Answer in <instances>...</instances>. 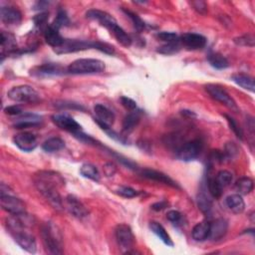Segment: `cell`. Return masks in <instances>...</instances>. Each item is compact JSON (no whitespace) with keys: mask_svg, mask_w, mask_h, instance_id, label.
Instances as JSON below:
<instances>
[{"mask_svg":"<svg viewBox=\"0 0 255 255\" xmlns=\"http://www.w3.org/2000/svg\"><path fill=\"white\" fill-rule=\"evenodd\" d=\"M254 187V183L250 178H241L235 183V189L239 194L247 195L249 194Z\"/></svg>","mask_w":255,"mask_h":255,"instance_id":"1f68e13d","label":"cell"},{"mask_svg":"<svg viewBox=\"0 0 255 255\" xmlns=\"http://www.w3.org/2000/svg\"><path fill=\"white\" fill-rule=\"evenodd\" d=\"M180 39L183 45L189 50L203 49L206 45V38L198 33H185Z\"/></svg>","mask_w":255,"mask_h":255,"instance_id":"e0dca14e","label":"cell"},{"mask_svg":"<svg viewBox=\"0 0 255 255\" xmlns=\"http://www.w3.org/2000/svg\"><path fill=\"white\" fill-rule=\"evenodd\" d=\"M104 170V172L106 173L107 176H113L116 172V166L112 163H109V164H106L103 168Z\"/></svg>","mask_w":255,"mask_h":255,"instance_id":"f5cc1de1","label":"cell"},{"mask_svg":"<svg viewBox=\"0 0 255 255\" xmlns=\"http://www.w3.org/2000/svg\"><path fill=\"white\" fill-rule=\"evenodd\" d=\"M141 111L139 110H135L131 111L125 118L123 121V132L125 134H130L132 133L136 127L139 125L141 121Z\"/></svg>","mask_w":255,"mask_h":255,"instance_id":"cb8c5ba5","label":"cell"},{"mask_svg":"<svg viewBox=\"0 0 255 255\" xmlns=\"http://www.w3.org/2000/svg\"><path fill=\"white\" fill-rule=\"evenodd\" d=\"M180 50H181L180 42H176V43H166L165 45L159 47V49L156 51L164 55H172L178 53Z\"/></svg>","mask_w":255,"mask_h":255,"instance_id":"b9f144b4","label":"cell"},{"mask_svg":"<svg viewBox=\"0 0 255 255\" xmlns=\"http://www.w3.org/2000/svg\"><path fill=\"white\" fill-rule=\"evenodd\" d=\"M48 19H49V13H47V12H41V13L35 15L33 17V22H34L35 27L37 29L42 30L44 32L45 29L48 27V25H47Z\"/></svg>","mask_w":255,"mask_h":255,"instance_id":"74e56055","label":"cell"},{"mask_svg":"<svg viewBox=\"0 0 255 255\" xmlns=\"http://www.w3.org/2000/svg\"><path fill=\"white\" fill-rule=\"evenodd\" d=\"M207 60L213 68L218 70H222L229 67L228 60L221 53H214V52L209 53L207 56Z\"/></svg>","mask_w":255,"mask_h":255,"instance_id":"f1b7e54d","label":"cell"},{"mask_svg":"<svg viewBox=\"0 0 255 255\" xmlns=\"http://www.w3.org/2000/svg\"><path fill=\"white\" fill-rule=\"evenodd\" d=\"M41 237L47 251L51 254H62L63 244L60 232L51 222H46L41 227Z\"/></svg>","mask_w":255,"mask_h":255,"instance_id":"277c9868","label":"cell"},{"mask_svg":"<svg viewBox=\"0 0 255 255\" xmlns=\"http://www.w3.org/2000/svg\"><path fill=\"white\" fill-rule=\"evenodd\" d=\"M94 111L96 114V121L102 122L108 126H112L115 122V114L106 106L102 104H97L94 107Z\"/></svg>","mask_w":255,"mask_h":255,"instance_id":"7402d4cb","label":"cell"},{"mask_svg":"<svg viewBox=\"0 0 255 255\" xmlns=\"http://www.w3.org/2000/svg\"><path fill=\"white\" fill-rule=\"evenodd\" d=\"M117 193L121 195L123 198L126 199H133L139 194V192L136 189L130 187H121L117 189Z\"/></svg>","mask_w":255,"mask_h":255,"instance_id":"ee69618b","label":"cell"},{"mask_svg":"<svg viewBox=\"0 0 255 255\" xmlns=\"http://www.w3.org/2000/svg\"><path fill=\"white\" fill-rule=\"evenodd\" d=\"M169 206V203L166 201H162L159 203H155L152 205V209L154 211H162L165 208H167Z\"/></svg>","mask_w":255,"mask_h":255,"instance_id":"816d5d0a","label":"cell"},{"mask_svg":"<svg viewBox=\"0 0 255 255\" xmlns=\"http://www.w3.org/2000/svg\"><path fill=\"white\" fill-rule=\"evenodd\" d=\"M190 5L193 7L195 11H198L201 14H205L207 11V5L204 1L199 0V1H192L190 2Z\"/></svg>","mask_w":255,"mask_h":255,"instance_id":"c3c4849f","label":"cell"},{"mask_svg":"<svg viewBox=\"0 0 255 255\" xmlns=\"http://www.w3.org/2000/svg\"><path fill=\"white\" fill-rule=\"evenodd\" d=\"M13 143L17 148L23 152L30 153L34 151L37 146V138L31 133H20L13 136Z\"/></svg>","mask_w":255,"mask_h":255,"instance_id":"9a60e30c","label":"cell"},{"mask_svg":"<svg viewBox=\"0 0 255 255\" xmlns=\"http://www.w3.org/2000/svg\"><path fill=\"white\" fill-rule=\"evenodd\" d=\"M210 234V222L208 221H204L198 223L192 228L191 237L195 241H204L209 238Z\"/></svg>","mask_w":255,"mask_h":255,"instance_id":"603a6c76","label":"cell"},{"mask_svg":"<svg viewBox=\"0 0 255 255\" xmlns=\"http://www.w3.org/2000/svg\"><path fill=\"white\" fill-rule=\"evenodd\" d=\"M57 107L59 108H70V109H77V110H85L81 105H78V104H75V103H67V102H62V104H56Z\"/></svg>","mask_w":255,"mask_h":255,"instance_id":"f907efd6","label":"cell"},{"mask_svg":"<svg viewBox=\"0 0 255 255\" xmlns=\"http://www.w3.org/2000/svg\"><path fill=\"white\" fill-rule=\"evenodd\" d=\"M234 43L238 46H247V47H254L255 38L252 34H245L240 37L234 38Z\"/></svg>","mask_w":255,"mask_h":255,"instance_id":"60d3db41","label":"cell"},{"mask_svg":"<svg viewBox=\"0 0 255 255\" xmlns=\"http://www.w3.org/2000/svg\"><path fill=\"white\" fill-rule=\"evenodd\" d=\"M66 208L78 220H84L89 215V211L84 204L75 195L69 194L66 198Z\"/></svg>","mask_w":255,"mask_h":255,"instance_id":"5bb4252c","label":"cell"},{"mask_svg":"<svg viewBox=\"0 0 255 255\" xmlns=\"http://www.w3.org/2000/svg\"><path fill=\"white\" fill-rule=\"evenodd\" d=\"M198 205L199 208L204 212V214H209L210 210L212 208V202L207 197L206 193L204 191H201L198 195Z\"/></svg>","mask_w":255,"mask_h":255,"instance_id":"8d00e7d4","label":"cell"},{"mask_svg":"<svg viewBox=\"0 0 255 255\" xmlns=\"http://www.w3.org/2000/svg\"><path fill=\"white\" fill-rule=\"evenodd\" d=\"M86 17L88 19H91V20L99 22L102 26L107 28L111 33L116 29L117 26H119L116 21V19L111 14L99 9H91L87 11Z\"/></svg>","mask_w":255,"mask_h":255,"instance_id":"7c38bea8","label":"cell"},{"mask_svg":"<svg viewBox=\"0 0 255 255\" xmlns=\"http://www.w3.org/2000/svg\"><path fill=\"white\" fill-rule=\"evenodd\" d=\"M70 24V19L66 13V11L62 8H59L57 12V16L55 18L54 22L51 24L53 27L60 30V28L64 26H68Z\"/></svg>","mask_w":255,"mask_h":255,"instance_id":"d590c367","label":"cell"},{"mask_svg":"<svg viewBox=\"0 0 255 255\" xmlns=\"http://www.w3.org/2000/svg\"><path fill=\"white\" fill-rule=\"evenodd\" d=\"M238 153H239V150L237 145H235L234 143H227L225 146V151L223 154L226 156L227 159H233L238 154Z\"/></svg>","mask_w":255,"mask_h":255,"instance_id":"f6af8a7d","label":"cell"},{"mask_svg":"<svg viewBox=\"0 0 255 255\" xmlns=\"http://www.w3.org/2000/svg\"><path fill=\"white\" fill-rule=\"evenodd\" d=\"M105 69V63L98 59H78L67 67V73L72 75H91L102 73Z\"/></svg>","mask_w":255,"mask_h":255,"instance_id":"3957f363","label":"cell"},{"mask_svg":"<svg viewBox=\"0 0 255 255\" xmlns=\"http://www.w3.org/2000/svg\"><path fill=\"white\" fill-rule=\"evenodd\" d=\"M0 204L3 210L10 214H19L26 212V205L13 193H0Z\"/></svg>","mask_w":255,"mask_h":255,"instance_id":"ba28073f","label":"cell"},{"mask_svg":"<svg viewBox=\"0 0 255 255\" xmlns=\"http://www.w3.org/2000/svg\"><path fill=\"white\" fill-rule=\"evenodd\" d=\"M17 48L16 39L13 34L9 32H1V55L4 57L5 53H13Z\"/></svg>","mask_w":255,"mask_h":255,"instance_id":"484cf974","label":"cell"},{"mask_svg":"<svg viewBox=\"0 0 255 255\" xmlns=\"http://www.w3.org/2000/svg\"><path fill=\"white\" fill-rule=\"evenodd\" d=\"M88 49H97L108 55H113L115 53V48L108 43L101 41L80 40V39H65L62 46L55 49L54 51L57 54H67Z\"/></svg>","mask_w":255,"mask_h":255,"instance_id":"7a4b0ae2","label":"cell"},{"mask_svg":"<svg viewBox=\"0 0 255 255\" xmlns=\"http://www.w3.org/2000/svg\"><path fill=\"white\" fill-rule=\"evenodd\" d=\"M12 238H14L15 242L20 246L22 249L29 253H36L37 251V243L36 239L33 235L28 231V229L18 230L11 232Z\"/></svg>","mask_w":255,"mask_h":255,"instance_id":"30bf717a","label":"cell"},{"mask_svg":"<svg viewBox=\"0 0 255 255\" xmlns=\"http://www.w3.org/2000/svg\"><path fill=\"white\" fill-rule=\"evenodd\" d=\"M205 90L212 99L219 101L220 103H221L231 111L238 112V107L237 103H235V101L232 99L231 96L220 85L208 84L205 86Z\"/></svg>","mask_w":255,"mask_h":255,"instance_id":"52a82bcc","label":"cell"},{"mask_svg":"<svg viewBox=\"0 0 255 255\" xmlns=\"http://www.w3.org/2000/svg\"><path fill=\"white\" fill-rule=\"evenodd\" d=\"M51 119L58 128L69 132L73 135L82 132L81 125L77 123L71 116L67 114H55L52 116Z\"/></svg>","mask_w":255,"mask_h":255,"instance_id":"8fae6325","label":"cell"},{"mask_svg":"<svg viewBox=\"0 0 255 255\" xmlns=\"http://www.w3.org/2000/svg\"><path fill=\"white\" fill-rule=\"evenodd\" d=\"M66 73L67 68H64L57 63H46L41 66H37L31 70V74L37 77L61 76Z\"/></svg>","mask_w":255,"mask_h":255,"instance_id":"2e32d148","label":"cell"},{"mask_svg":"<svg viewBox=\"0 0 255 255\" xmlns=\"http://www.w3.org/2000/svg\"><path fill=\"white\" fill-rule=\"evenodd\" d=\"M228 229V223L224 219L215 220L212 223H210V234L209 238L214 241H218L225 237V234Z\"/></svg>","mask_w":255,"mask_h":255,"instance_id":"ffe728a7","label":"cell"},{"mask_svg":"<svg viewBox=\"0 0 255 255\" xmlns=\"http://www.w3.org/2000/svg\"><path fill=\"white\" fill-rule=\"evenodd\" d=\"M7 96L9 99L17 103H36L40 100L39 94L28 85L13 87L8 91Z\"/></svg>","mask_w":255,"mask_h":255,"instance_id":"5b68a950","label":"cell"},{"mask_svg":"<svg viewBox=\"0 0 255 255\" xmlns=\"http://www.w3.org/2000/svg\"><path fill=\"white\" fill-rule=\"evenodd\" d=\"M65 148V142L60 138H50L42 144V149L46 153H56Z\"/></svg>","mask_w":255,"mask_h":255,"instance_id":"f546056e","label":"cell"},{"mask_svg":"<svg viewBox=\"0 0 255 255\" xmlns=\"http://www.w3.org/2000/svg\"><path fill=\"white\" fill-rule=\"evenodd\" d=\"M114 37L117 39V41L122 44L125 47H129L132 44V38L126 33V31L121 27L117 26L116 29L112 32Z\"/></svg>","mask_w":255,"mask_h":255,"instance_id":"d6a6232c","label":"cell"},{"mask_svg":"<svg viewBox=\"0 0 255 255\" xmlns=\"http://www.w3.org/2000/svg\"><path fill=\"white\" fill-rule=\"evenodd\" d=\"M204 149V143L201 139H194L185 143L176 151V158L184 162H190L199 158Z\"/></svg>","mask_w":255,"mask_h":255,"instance_id":"8992f818","label":"cell"},{"mask_svg":"<svg viewBox=\"0 0 255 255\" xmlns=\"http://www.w3.org/2000/svg\"><path fill=\"white\" fill-rule=\"evenodd\" d=\"M150 229L152 230V232L153 234H155L156 237H158L166 245L172 247L173 246V242L170 238V237L169 235V233L167 232V230L165 229V227L156 221H152L150 223Z\"/></svg>","mask_w":255,"mask_h":255,"instance_id":"4316f807","label":"cell"},{"mask_svg":"<svg viewBox=\"0 0 255 255\" xmlns=\"http://www.w3.org/2000/svg\"><path fill=\"white\" fill-rule=\"evenodd\" d=\"M215 180H217L219 182V184L224 188V187L231 185L233 176H232L231 172H229L228 170H221L217 174V178H215Z\"/></svg>","mask_w":255,"mask_h":255,"instance_id":"ab89813d","label":"cell"},{"mask_svg":"<svg viewBox=\"0 0 255 255\" xmlns=\"http://www.w3.org/2000/svg\"><path fill=\"white\" fill-rule=\"evenodd\" d=\"M4 112H5V114L10 115V116H19V115H21L23 113L21 107H19L17 105L6 107L4 109Z\"/></svg>","mask_w":255,"mask_h":255,"instance_id":"681fc988","label":"cell"},{"mask_svg":"<svg viewBox=\"0 0 255 255\" xmlns=\"http://www.w3.org/2000/svg\"><path fill=\"white\" fill-rule=\"evenodd\" d=\"M1 21L7 26H16L21 23L22 14L17 8L12 6H2L0 9Z\"/></svg>","mask_w":255,"mask_h":255,"instance_id":"d6986e66","label":"cell"},{"mask_svg":"<svg viewBox=\"0 0 255 255\" xmlns=\"http://www.w3.org/2000/svg\"><path fill=\"white\" fill-rule=\"evenodd\" d=\"M155 37L159 39V40L165 42V43H176L180 42V36L174 33V32H168V31H163L156 33Z\"/></svg>","mask_w":255,"mask_h":255,"instance_id":"f35d334b","label":"cell"},{"mask_svg":"<svg viewBox=\"0 0 255 255\" xmlns=\"http://www.w3.org/2000/svg\"><path fill=\"white\" fill-rule=\"evenodd\" d=\"M225 204L229 210H231L233 213L239 214L245 209V203L241 197V194L239 193L228 195L225 200Z\"/></svg>","mask_w":255,"mask_h":255,"instance_id":"d4e9b609","label":"cell"},{"mask_svg":"<svg viewBox=\"0 0 255 255\" xmlns=\"http://www.w3.org/2000/svg\"><path fill=\"white\" fill-rule=\"evenodd\" d=\"M50 2H47V1H39L35 4L34 6V9L35 10H43L45 8H47V6H49Z\"/></svg>","mask_w":255,"mask_h":255,"instance_id":"db71d44e","label":"cell"},{"mask_svg":"<svg viewBox=\"0 0 255 255\" xmlns=\"http://www.w3.org/2000/svg\"><path fill=\"white\" fill-rule=\"evenodd\" d=\"M115 235L118 244L125 250V253L134 247L135 237L132 228L129 225L124 223L118 225L115 230Z\"/></svg>","mask_w":255,"mask_h":255,"instance_id":"9c48e42d","label":"cell"},{"mask_svg":"<svg viewBox=\"0 0 255 255\" xmlns=\"http://www.w3.org/2000/svg\"><path fill=\"white\" fill-rule=\"evenodd\" d=\"M43 122V118L34 113H22L16 117L13 122L15 129H28L40 126Z\"/></svg>","mask_w":255,"mask_h":255,"instance_id":"4fadbf2b","label":"cell"},{"mask_svg":"<svg viewBox=\"0 0 255 255\" xmlns=\"http://www.w3.org/2000/svg\"><path fill=\"white\" fill-rule=\"evenodd\" d=\"M231 79L232 81L238 84V86H240L241 88L250 91V92H254V79L246 74H242V73H238V74H234L231 76Z\"/></svg>","mask_w":255,"mask_h":255,"instance_id":"83f0119b","label":"cell"},{"mask_svg":"<svg viewBox=\"0 0 255 255\" xmlns=\"http://www.w3.org/2000/svg\"><path fill=\"white\" fill-rule=\"evenodd\" d=\"M223 116L225 117V119L228 122V125H229L230 129L233 131L235 136H237L239 140H243V131L240 128V126L238 124V122L235 121L232 117H230V116H228L226 114H224Z\"/></svg>","mask_w":255,"mask_h":255,"instance_id":"7bdbcfd3","label":"cell"},{"mask_svg":"<svg viewBox=\"0 0 255 255\" xmlns=\"http://www.w3.org/2000/svg\"><path fill=\"white\" fill-rule=\"evenodd\" d=\"M80 173L86 179L94 182H100V172L98 169L91 164H84L80 168Z\"/></svg>","mask_w":255,"mask_h":255,"instance_id":"4dcf8cb0","label":"cell"},{"mask_svg":"<svg viewBox=\"0 0 255 255\" xmlns=\"http://www.w3.org/2000/svg\"><path fill=\"white\" fill-rule=\"evenodd\" d=\"M208 192L214 199H220L223 193V187L215 180V178H208L207 180Z\"/></svg>","mask_w":255,"mask_h":255,"instance_id":"836d02e7","label":"cell"},{"mask_svg":"<svg viewBox=\"0 0 255 255\" xmlns=\"http://www.w3.org/2000/svg\"><path fill=\"white\" fill-rule=\"evenodd\" d=\"M141 175L145 179L153 181V182H158L164 185H167L169 187H171L173 188H181V187L176 184L172 179H170L169 175H167L166 173L162 172V171H158V170H150V169H146L143 170L141 171Z\"/></svg>","mask_w":255,"mask_h":255,"instance_id":"ac0fdd59","label":"cell"},{"mask_svg":"<svg viewBox=\"0 0 255 255\" xmlns=\"http://www.w3.org/2000/svg\"><path fill=\"white\" fill-rule=\"evenodd\" d=\"M167 219L173 223H179L183 219V214L178 210H170L167 213Z\"/></svg>","mask_w":255,"mask_h":255,"instance_id":"7dc6e473","label":"cell"},{"mask_svg":"<svg viewBox=\"0 0 255 255\" xmlns=\"http://www.w3.org/2000/svg\"><path fill=\"white\" fill-rule=\"evenodd\" d=\"M120 101H121V104L123 105V107L126 108L127 110H129L130 112L136 110V103L133 99H131V98L123 96V97H121Z\"/></svg>","mask_w":255,"mask_h":255,"instance_id":"bcb514c9","label":"cell"},{"mask_svg":"<svg viewBox=\"0 0 255 255\" xmlns=\"http://www.w3.org/2000/svg\"><path fill=\"white\" fill-rule=\"evenodd\" d=\"M123 11L131 19L133 24H134V27L136 28V31L142 32V31H144L146 29L147 24L145 23V21L143 20V19L138 14H136V13L132 12L131 10H128V9H125V8H123Z\"/></svg>","mask_w":255,"mask_h":255,"instance_id":"e575fe53","label":"cell"},{"mask_svg":"<svg viewBox=\"0 0 255 255\" xmlns=\"http://www.w3.org/2000/svg\"><path fill=\"white\" fill-rule=\"evenodd\" d=\"M43 33H44L45 41L47 42L48 45L53 47L54 50L61 47L65 41V38L61 36L60 32H59V29L53 27L52 25H49Z\"/></svg>","mask_w":255,"mask_h":255,"instance_id":"44dd1931","label":"cell"},{"mask_svg":"<svg viewBox=\"0 0 255 255\" xmlns=\"http://www.w3.org/2000/svg\"><path fill=\"white\" fill-rule=\"evenodd\" d=\"M34 185L46 201L57 210L63 208V202L58 188L65 186L62 176L55 171L42 170L35 175Z\"/></svg>","mask_w":255,"mask_h":255,"instance_id":"6da1fadb","label":"cell"}]
</instances>
